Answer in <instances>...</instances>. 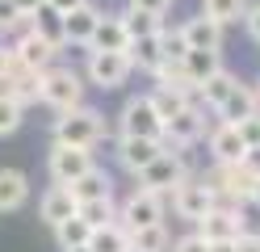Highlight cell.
Masks as SVG:
<instances>
[{
  "mask_svg": "<svg viewBox=\"0 0 260 252\" xmlns=\"http://www.w3.org/2000/svg\"><path fill=\"white\" fill-rule=\"evenodd\" d=\"M76 210H80V202H76V193L68 189V185H51V189L38 198V218H42L51 231L63 223V218H72Z\"/></svg>",
  "mask_w": 260,
  "mask_h": 252,
  "instance_id": "cell-15",
  "label": "cell"
},
{
  "mask_svg": "<svg viewBox=\"0 0 260 252\" xmlns=\"http://www.w3.org/2000/svg\"><path fill=\"white\" fill-rule=\"evenodd\" d=\"M96 21H101V9L92 5H80L72 13H63V46H80V50H88L92 42V34H96Z\"/></svg>",
  "mask_w": 260,
  "mask_h": 252,
  "instance_id": "cell-13",
  "label": "cell"
},
{
  "mask_svg": "<svg viewBox=\"0 0 260 252\" xmlns=\"http://www.w3.org/2000/svg\"><path fill=\"white\" fill-rule=\"evenodd\" d=\"M235 252H260V235H239V240H235Z\"/></svg>",
  "mask_w": 260,
  "mask_h": 252,
  "instance_id": "cell-43",
  "label": "cell"
},
{
  "mask_svg": "<svg viewBox=\"0 0 260 252\" xmlns=\"http://www.w3.org/2000/svg\"><path fill=\"white\" fill-rule=\"evenodd\" d=\"M243 25H248V38L260 42V0H256V5H248V13H243Z\"/></svg>",
  "mask_w": 260,
  "mask_h": 252,
  "instance_id": "cell-40",
  "label": "cell"
},
{
  "mask_svg": "<svg viewBox=\"0 0 260 252\" xmlns=\"http://www.w3.org/2000/svg\"><path fill=\"white\" fill-rule=\"evenodd\" d=\"M29 202V177L21 168H0V214H17Z\"/></svg>",
  "mask_w": 260,
  "mask_h": 252,
  "instance_id": "cell-16",
  "label": "cell"
},
{
  "mask_svg": "<svg viewBox=\"0 0 260 252\" xmlns=\"http://www.w3.org/2000/svg\"><path fill=\"white\" fill-rule=\"evenodd\" d=\"M164 34V30H159ZM159 34H151V38H135L130 42V63H135V72H143V76H155V67L164 63V46H159Z\"/></svg>",
  "mask_w": 260,
  "mask_h": 252,
  "instance_id": "cell-20",
  "label": "cell"
},
{
  "mask_svg": "<svg viewBox=\"0 0 260 252\" xmlns=\"http://www.w3.org/2000/svg\"><path fill=\"white\" fill-rule=\"evenodd\" d=\"M130 248H135V252H168V248H172V231H168V223L130 231Z\"/></svg>",
  "mask_w": 260,
  "mask_h": 252,
  "instance_id": "cell-27",
  "label": "cell"
},
{
  "mask_svg": "<svg viewBox=\"0 0 260 252\" xmlns=\"http://www.w3.org/2000/svg\"><path fill=\"white\" fill-rule=\"evenodd\" d=\"M72 252H88V248H72Z\"/></svg>",
  "mask_w": 260,
  "mask_h": 252,
  "instance_id": "cell-49",
  "label": "cell"
},
{
  "mask_svg": "<svg viewBox=\"0 0 260 252\" xmlns=\"http://www.w3.org/2000/svg\"><path fill=\"white\" fill-rule=\"evenodd\" d=\"M147 97H151V105H155V114L164 118V122H168L172 114H181L185 105H193V97H185V93H172V89H151Z\"/></svg>",
  "mask_w": 260,
  "mask_h": 252,
  "instance_id": "cell-32",
  "label": "cell"
},
{
  "mask_svg": "<svg viewBox=\"0 0 260 252\" xmlns=\"http://www.w3.org/2000/svg\"><path fill=\"white\" fill-rule=\"evenodd\" d=\"M68 189L76 193V202H92V198H109V193H113V177L105 173L101 164H96V168H92L88 177H80L76 185H68Z\"/></svg>",
  "mask_w": 260,
  "mask_h": 252,
  "instance_id": "cell-25",
  "label": "cell"
},
{
  "mask_svg": "<svg viewBox=\"0 0 260 252\" xmlns=\"http://www.w3.org/2000/svg\"><path fill=\"white\" fill-rule=\"evenodd\" d=\"M159 151H164V139H130V134H118V139H113V160H118V168H126L130 177H139Z\"/></svg>",
  "mask_w": 260,
  "mask_h": 252,
  "instance_id": "cell-11",
  "label": "cell"
},
{
  "mask_svg": "<svg viewBox=\"0 0 260 252\" xmlns=\"http://www.w3.org/2000/svg\"><path fill=\"white\" fill-rule=\"evenodd\" d=\"M118 134H130V139H164V118L155 114L147 93H135L122 101L118 109Z\"/></svg>",
  "mask_w": 260,
  "mask_h": 252,
  "instance_id": "cell-5",
  "label": "cell"
},
{
  "mask_svg": "<svg viewBox=\"0 0 260 252\" xmlns=\"http://www.w3.org/2000/svg\"><path fill=\"white\" fill-rule=\"evenodd\" d=\"M252 89H256V101H260V76H256V80H252Z\"/></svg>",
  "mask_w": 260,
  "mask_h": 252,
  "instance_id": "cell-47",
  "label": "cell"
},
{
  "mask_svg": "<svg viewBox=\"0 0 260 252\" xmlns=\"http://www.w3.org/2000/svg\"><path fill=\"white\" fill-rule=\"evenodd\" d=\"M0 97H9V101H17V105H34L38 101V76L34 72H25V67H13V76L0 80Z\"/></svg>",
  "mask_w": 260,
  "mask_h": 252,
  "instance_id": "cell-19",
  "label": "cell"
},
{
  "mask_svg": "<svg viewBox=\"0 0 260 252\" xmlns=\"http://www.w3.org/2000/svg\"><path fill=\"white\" fill-rule=\"evenodd\" d=\"M243 168H248V173L260 181V147H248V151H243V160H239Z\"/></svg>",
  "mask_w": 260,
  "mask_h": 252,
  "instance_id": "cell-42",
  "label": "cell"
},
{
  "mask_svg": "<svg viewBox=\"0 0 260 252\" xmlns=\"http://www.w3.org/2000/svg\"><path fill=\"white\" fill-rule=\"evenodd\" d=\"M181 38L189 42V50H222V30L226 25H218V21H210L206 13H198V17H185L181 25Z\"/></svg>",
  "mask_w": 260,
  "mask_h": 252,
  "instance_id": "cell-14",
  "label": "cell"
},
{
  "mask_svg": "<svg viewBox=\"0 0 260 252\" xmlns=\"http://www.w3.org/2000/svg\"><path fill=\"white\" fill-rule=\"evenodd\" d=\"M80 5H88V0H46V9H55V13H72Z\"/></svg>",
  "mask_w": 260,
  "mask_h": 252,
  "instance_id": "cell-44",
  "label": "cell"
},
{
  "mask_svg": "<svg viewBox=\"0 0 260 252\" xmlns=\"http://www.w3.org/2000/svg\"><path fill=\"white\" fill-rule=\"evenodd\" d=\"M222 50H189L185 55V76L193 80V89H198V84H206L210 76L214 72H222Z\"/></svg>",
  "mask_w": 260,
  "mask_h": 252,
  "instance_id": "cell-23",
  "label": "cell"
},
{
  "mask_svg": "<svg viewBox=\"0 0 260 252\" xmlns=\"http://www.w3.org/2000/svg\"><path fill=\"white\" fill-rule=\"evenodd\" d=\"M80 218H84L88 227H105L118 218V198H92V202H80Z\"/></svg>",
  "mask_w": 260,
  "mask_h": 252,
  "instance_id": "cell-30",
  "label": "cell"
},
{
  "mask_svg": "<svg viewBox=\"0 0 260 252\" xmlns=\"http://www.w3.org/2000/svg\"><path fill=\"white\" fill-rule=\"evenodd\" d=\"M168 202H172V214H176V218H185V223H193V227H198L202 218L218 206L214 193L202 185V177H181V185L168 193Z\"/></svg>",
  "mask_w": 260,
  "mask_h": 252,
  "instance_id": "cell-6",
  "label": "cell"
},
{
  "mask_svg": "<svg viewBox=\"0 0 260 252\" xmlns=\"http://www.w3.org/2000/svg\"><path fill=\"white\" fill-rule=\"evenodd\" d=\"M130 252H135V248H130Z\"/></svg>",
  "mask_w": 260,
  "mask_h": 252,
  "instance_id": "cell-50",
  "label": "cell"
},
{
  "mask_svg": "<svg viewBox=\"0 0 260 252\" xmlns=\"http://www.w3.org/2000/svg\"><path fill=\"white\" fill-rule=\"evenodd\" d=\"M29 25H34V34H42L46 42H55V46L63 50V13H55V9H38L34 17H29Z\"/></svg>",
  "mask_w": 260,
  "mask_h": 252,
  "instance_id": "cell-31",
  "label": "cell"
},
{
  "mask_svg": "<svg viewBox=\"0 0 260 252\" xmlns=\"http://www.w3.org/2000/svg\"><path fill=\"white\" fill-rule=\"evenodd\" d=\"M164 214H168V198L143 189V185H135V189L118 202V223H122L126 231L155 227V223H164Z\"/></svg>",
  "mask_w": 260,
  "mask_h": 252,
  "instance_id": "cell-4",
  "label": "cell"
},
{
  "mask_svg": "<svg viewBox=\"0 0 260 252\" xmlns=\"http://www.w3.org/2000/svg\"><path fill=\"white\" fill-rule=\"evenodd\" d=\"M84 89H88V80L84 72H76V67H46V72L38 76V101L42 105H51L55 114H68L76 105H84Z\"/></svg>",
  "mask_w": 260,
  "mask_h": 252,
  "instance_id": "cell-2",
  "label": "cell"
},
{
  "mask_svg": "<svg viewBox=\"0 0 260 252\" xmlns=\"http://www.w3.org/2000/svg\"><path fill=\"white\" fill-rule=\"evenodd\" d=\"M88 252H130V231L113 218L105 227H92V240H88Z\"/></svg>",
  "mask_w": 260,
  "mask_h": 252,
  "instance_id": "cell-24",
  "label": "cell"
},
{
  "mask_svg": "<svg viewBox=\"0 0 260 252\" xmlns=\"http://www.w3.org/2000/svg\"><path fill=\"white\" fill-rule=\"evenodd\" d=\"M55 240H59V248L63 252H72V248H88V240H92V227L80 218V210L72 214V218H63V223L55 227Z\"/></svg>",
  "mask_w": 260,
  "mask_h": 252,
  "instance_id": "cell-26",
  "label": "cell"
},
{
  "mask_svg": "<svg viewBox=\"0 0 260 252\" xmlns=\"http://www.w3.org/2000/svg\"><path fill=\"white\" fill-rule=\"evenodd\" d=\"M202 134H206V105L193 101L164 122V147H193Z\"/></svg>",
  "mask_w": 260,
  "mask_h": 252,
  "instance_id": "cell-9",
  "label": "cell"
},
{
  "mask_svg": "<svg viewBox=\"0 0 260 252\" xmlns=\"http://www.w3.org/2000/svg\"><path fill=\"white\" fill-rule=\"evenodd\" d=\"M96 168L88 147H68V143H51V156H46V173L55 185H76L80 177H88Z\"/></svg>",
  "mask_w": 260,
  "mask_h": 252,
  "instance_id": "cell-7",
  "label": "cell"
},
{
  "mask_svg": "<svg viewBox=\"0 0 260 252\" xmlns=\"http://www.w3.org/2000/svg\"><path fill=\"white\" fill-rule=\"evenodd\" d=\"M13 67H17V59H13V46L0 38V80H5V76H13Z\"/></svg>",
  "mask_w": 260,
  "mask_h": 252,
  "instance_id": "cell-41",
  "label": "cell"
},
{
  "mask_svg": "<svg viewBox=\"0 0 260 252\" xmlns=\"http://www.w3.org/2000/svg\"><path fill=\"white\" fill-rule=\"evenodd\" d=\"M252 198H256V202H260V181H256V193H252Z\"/></svg>",
  "mask_w": 260,
  "mask_h": 252,
  "instance_id": "cell-48",
  "label": "cell"
},
{
  "mask_svg": "<svg viewBox=\"0 0 260 252\" xmlns=\"http://www.w3.org/2000/svg\"><path fill=\"white\" fill-rule=\"evenodd\" d=\"M198 231L206 235L210 244H218V240H239V227H235V210L231 206H214L202 223H198Z\"/></svg>",
  "mask_w": 260,
  "mask_h": 252,
  "instance_id": "cell-22",
  "label": "cell"
},
{
  "mask_svg": "<svg viewBox=\"0 0 260 252\" xmlns=\"http://www.w3.org/2000/svg\"><path fill=\"white\" fill-rule=\"evenodd\" d=\"M21 30H29V17L13 0H0V38H17Z\"/></svg>",
  "mask_w": 260,
  "mask_h": 252,
  "instance_id": "cell-33",
  "label": "cell"
},
{
  "mask_svg": "<svg viewBox=\"0 0 260 252\" xmlns=\"http://www.w3.org/2000/svg\"><path fill=\"white\" fill-rule=\"evenodd\" d=\"M88 50H130V34L122 25V13H101Z\"/></svg>",
  "mask_w": 260,
  "mask_h": 252,
  "instance_id": "cell-18",
  "label": "cell"
},
{
  "mask_svg": "<svg viewBox=\"0 0 260 252\" xmlns=\"http://www.w3.org/2000/svg\"><path fill=\"white\" fill-rule=\"evenodd\" d=\"M202 13L210 21H218V25H235L248 13V0H202Z\"/></svg>",
  "mask_w": 260,
  "mask_h": 252,
  "instance_id": "cell-29",
  "label": "cell"
},
{
  "mask_svg": "<svg viewBox=\"0 0 260 252\" xmlns=\"http://www.w3.org/2000/svg\"><path fill=\"white\" fill-rule=\"evenodd\" d=\"M9 46H13V59H17V67H25V72H34V76H42L46 67H55V59H59V46L46 42L42 34H34V25L21 30Z\"/></svg>",
  "mask_w": 260,
  "mask_h": 252,
  "instance_id": "cell-8",
  "label": "cell"
},
{
  "mask_svg": "<svg viewBox=\"0 0 260 252\" xmlns=\"http://www.w3.org/2000/svg\"><path fill=\"white\" fill-rule=\"evenodd\" d=\"M206 147H210V164H239L243 151H248L235 122H214L206 130Z\"/></svg>",
  "mask_w": 260,
  "mask_h": 252,
  "instance_id": "cell-12",
  "label": "cell"
},
{
  "mask_svg": "<svg viewBox=\"0 0 260 252\" xmlns=\"http://www.w3.org/2000/svg\"><path fill=\"white\" fill-rule=\"evenodd\" d=\"M181 177H189V173L181 168L176 151H168V147H164V151H159V156H155L147 168H143V173H139L135 181L143 185V189H151V193H164V198H168V193L176 189V185H181Z\"/></svg>",
  "mask_w": 260,
  "mask_h": 252,
  "instance_id": "cell-10",
  "label": "cell"
},
{
  "mask_svg": "<svg viewBox=\"0 0 260 252\" xmlns=\"http://www.w3.org/2000/svg\"><path fill=\"white\" fill-rule=\"evenodd\" d=\"M13 5H17V9L25 13V17H34L38 9H46V0H13Z\"/></svg>",
  "mask_w": 260,
  "mask_h": 252,
  "instance_id": "cell-45",
  "label": "cell"
},
{
  "mask_svg": "<svg viewBox=\"0 0 260 252\" xmlns=\"http://www.w3.org/2000/svg\"><path fill=\"white\" fill-rule=\"evenodd\" d=\"M159 46H164V63H185V55H189V42L181 38V30H164Z\"/></svg>",
  "mask_w": 260,
  "mask_h": 252,
  "instance_id": "cell-36",
  "label": "cell"
},
{
  "mask_svg": "<svg viewBox=\"0 0 260 252\" xmlns=\"http://www.w3.org/2000/svg\"><path fill=\"white\" fill-rule=\"evenodd\" d=\"M21 122H25V109L17 105V101L0 97V139H5V134H17Z\"/></svg>",
  "mask_w": 260,
  "mask_h": 252,
  "instance_id": "cell-35",
  "label": "cell"
},
{
  "mask_svg": "<svg viewBox=\"0 0 260 252\" xmlns=\"http://www.w3.org/2000/svg\"><path fill=\"white\" fill-rule=\"evenodd\" d=\"M135 76V63H130L126 50H88L84 55V80L101 93H113Z\"/></svg>",
  "mask_w": 260,
  "mask_h": 252,
  "instance_id": "cell-3",
  "label": "cell"
},
{
  "mask_svg": "<svg viewBox=\"0 0 260 252\" xmlns=\"http://www.w3.org/2000/svg\"><path fill=\"white\" fill-rule=\"evenodd\" d=\"M172 5H176V0H130V9L155 13V17H164V13H172Z\"/></svg>",
  "mask_w": 260,
  "mask_h": 252,
  "instance_id": "cell-39",
  "label": "cell"
},
{
  "mask_svg": "<svg viewBox=\"0 0 260 252\" xmlns=\"http://www.w3.org/2000/svg\"><path fill=\"white\" fill-rule=\"evenodd\" d=\"M210 252H235V240H218V244H210Z\"/></svg>",
  "mask_w": 260,
  "mask_h": 252,
  "instance_id": "cell-46",
  "label": "cell"
},
{
  "mask_svg": "<svg viewBox=\"0 0 260 252\" xmlns=\"http://www.w3.org/2000/svg\"><path fill=\"white\" fill-rule=\"evenodd\" d=\"M239 84V76L231 72V67H222V72H214L206 84H198V105H206V109H218L226 97H231V89Z\"/></svg>",
  "mask_w": 260,
  "mask_h": 252,
  "instance_id": "cell-21",
  "label": "cell"
},
{
  "mask_svg": "<svg viewBox=\"0 0 260 252\" xmlns=\"http://www.w3.org/2000/svg\"><path fill=\"white\" fill-rule=\"evenodd\" d=\"M122 25H126V34H130V42H135V38H151V34H159V30H164V17L126 5V9H122Z\"/></svg>",
  "mask_w": 260,
  "mask_h": 252,
  "instance_id": "cell-28",
  "label": "cell"
},
{
  "mask_svg": "<svg viewBox=\"0 0 260 252\" xmlns=\"http://www.w3.org/2000/svg\"><path fill=\"white\" fill-rule=\"evenodd\" d=\"M168 252H210V240H206L198 227H193V231H185V235H176Z\"/></svg>",
  "mask_w": 260,
  "mask_h": 252,
  "instance_id": "cell-37",
  "label": "cell"
},
{
  "mask_svg": "<svg viewBox=\"0 0 260 252\" xmlns=\"http://www.w3.org/2000/svg\"><path fill=\"white\" fill-rule=\"evenodd\" d=\"M235 227H239V235H260V202L256 198H248V202H235Z\"/></svg>",
  "mask_w": 260,
  "mask_h": 252,
  "instance_id": "cell-34",
  "label": "cell"
},
{
  "mask_svg": "<svg viewBox=\"0 0 260 252\" xmlns=\"http://www.w3.org/2000/svg\"><path fill=\"white\" fill-rule=\"evenodd\" d=\"M235 126H239V139L248 143V147H260V114L243 118V122H235Z\"/></svg>",
  "mask_w": 260,
  "mask_h": 252,
  "instance_id": "cell-38",
  "label": "cell"
},
{
  "mask_svg": "<svg viewBox=\"0 0 260 252\" xmlns=\"http://www.w3.org/2000/svg\"><path fill=\"white\" fill-rule=\"evenodd\" d=\"M105 139H109V122H105V114L92 109V105H76V109L59 114L51 122V143L96 151V143H105Z\"/></svg>",
  "mask_w": 260,
  "mask_h": 252,
  "instance_id": "cell-1",
  "label": "cell"
},
{
  "mask_svg": "<svg viewBox=\"0 0 260 252\" xmlns=\"http://www.w3.org/2000/svg\"><path fill=\"white\" fill-rule=\"evenodd\" d=\"M218 114V122H243V118H252V114H260V101H256V89L252 84H235L231 89V97L222 101V105L214 109Z\"/></svg>",
  "mask_w": 260,
  "mask_h": 252,
  "instance_id": "cell-17",
  "label": "cell"
}]
</instances>
